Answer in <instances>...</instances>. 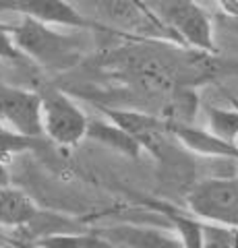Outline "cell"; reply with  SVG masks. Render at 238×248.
Returning a JSON list of instances; mask_svg holds the SVG:
<instances>
[{"label": "cell", "instance_id": "ba28073f", "mask_svg": "<svg viewBox=\"0 0 238 248\" xmlns=\"http://www.w3.org/2000/svg\"><path fill=\"white\" fill-rule=\"evenodd\" d=\"M174 141H178L189 153L203 155V157H226L238 159V145L224 141L209 128H197L190 122H172L168 120Z\"/></svg>", "mask_w": 238, "mask_h": 248}, {"label": "cell", "instance_id": "277c9868", "mask_svg": "<svg viewBox=\"0 0 238 248\" xmlns=\"http://www.w3.org/2000/svg\"><path fill=\"white\" fill-rule=\"evenodd\" d=\"M187 209L199 219L222 223L238 211V176H216L197 182L187 192Z\"/></svg>", "mask_w": 238, "mask_h": 248}, {"label": "cell", "instance_id": "4fadbf2b", "mask_svg": "<svg viewBox=\"0 0 238 248\" xmlns=\"http://www.w3.org/2000/svg\"><path fill=\"white\" fill-rule=\"evenodd\" d=\"M209 130L222 137L224 141L238 145V104L234 108H207Z\"/></svg>", "mask_w": 238, "mask_h": 248}, {"label": "cell", "instance_id": "8fae6325", "mask_svg": "<svg viewBox=\"0 0 238 248\" xmlns=\"http://www.w3.org/2000/svg\"><path fill=\"white\" fill-rule=\"evenodd\" d=\"M151 209H156L170 223V228L180 236L184 248H205L203 246V219H199L197 215L190 211H180L178 207L162 203V201H153L149 203Z\"/></svg>", "mask_w": 238, "mask_h": 248}, {"label": "cell", "instance_id": "5bb4252c", "mask_svg": "<svg viewBox=\"0 0 238 248\" xmlns=\"http://www.w3.org/2000/svg\"><path fill=\"white\" fill-rule=\"evenodd\" d=\"M42 145H44V137H29L11 128H0V159L2 161L13 157V155L35 151Z\"/></svg>", "mask_w": 238, "mask_h": 248}, {"label": "cell", "instance_id": "7a4b0ae2", "mask_svg": "<svg viewBox=\"0 0 238 248\" xmlns=\"http://www.w3.org/2000/svg\"><path fill=\"white\" fill-rule=\"evenodd\" d=\"M153 11L172 40H178L197 52H218L211 15L199 2L195 0H158Z\"/></svg>", "mask_w": 238, "mask_h": 248}, {"label": "cell", "instance_id": "d6986e66", "mask_svg": "<svg viewBox=\"0 0 238 248\" xmlns=\"http://www.w3.org/2000/svg\"><path fill=\"white\" fill-rule=\"evenodd\" d=\"M0 128H6V126H4V124H2V120H0Z\"/></svg>", "mask_w": 238, "mask_h": 248}, {"label": "cell", "instance_id": "3957f363", "mask_svg": "<svg viewBox=\"0 0 238 248\" xmlns=\"http://www.w3.org/2000/svg\"><path fill=\"white\" fill-rule=\"evenodd\" d=\"M42 93L44 137L58 147H75L87 139L89 118L63 89L46 87Z\"/></svg>", "mask_w": 238, "mask_h": 248}, {"label": "cell", "instance_id": "e0dca14e", "mask_svg": "<svg viewBox=\"0 0 238 248\" xmlns=\"http://www.w3.org/2000/svg\"><path fill=\"white\" fill-rule=\"evenodd\" d=\"M218 6L224 11L228 17H232L238 21V0H216Z\"/></svg>", "mask_w": 238, "mask_h": 248}, {"label": "cell", "instance_id": "9a60e30c", "mask_svg": "<svg viewBox=\"0 0 238 248\" xmlns=\"http://www.w3.org/2000/svg\"><path fill=\"white\" fill-rule=\"evenodd\" d=\"M203 246L205 248H238V228L203 219Z\"/></svg>", "mask_w": 238, "mask_h": 248}, {"label": "cell", "instance_id": "7c38bea8", "mask_svg": "<svg viewBox=\"0 0 238 248\" xmlns=\"http://www.w3.org/2000/svg\"><path fill=\"white\" fill-rule=\"evenodd\" d=\"M35 248H118L108 238L97 234L95 230L87 232H58V234L42 236L33 242Z\"/></svg>", "mask_w": 238, "mask_h": 248}, {"label": "cell", "instance_id": "9c48e42d", "mask_svg": "<svg viewBox=\"0 0 238 248\" xmlns=\"http://www.w3.org/2000/svg\"><path fill=\"white\" fill-rule=\"evenodd\" d=\"M87 139H91L94 143L106 147V149H112L125 157L130 159H139L141 153L145 151L143 145L137 141V139L127 133L122 126H118L116 122H112L110 118H95L89 120V128H87Z\"/></svg>", "mask_w": 238, "mask_h": 248}, {"label": "cell", "instance_id": "8992f818", "mask_svg": "<svg viewBox=\"0 0 238 248\" xmlns=\"http://www.w3.org/2000/svg\"><path fill=\"white\" fill-rule=\"evenodd\" d=\"M0 13H15L21 17H29L48 25H63L73 29H95V31H110L114 29L94 25L75 4L68 0H0Z\"/></svg>", "mask_w": 238, "mask_h": 248}, {"label": "cell", "instance_id": "2e32d148", "mask_svg": "<svg viewBox=\"0 0 238 248\" xmlns=\"http://www.w3.org/2000/svg\"><path fill=\"white\" fill-rule=\"evenodd\" d=\"M25 58L27 56L17 48L11 31L6 29V23H0V60L13 62V64H21Z\"/></svg>", "mask_w": 238, "mask_h": 248}, {"label": "cell", "instance_id": "ffe728a7", "mask_svg": "<svg viewBox=\"0 0 238 248\" xmlns=\"http://www.w3.org/2000/svg\"><path fill=\"white\" fill-rule=\"evenodd\" d=\"M234 29H236V33H238V25H236V27H234Z\"/></svg>", "mask_w": 238, "mask_h": 248}, {"label": "cell", "instance_id": "ac0fdd59", "mask_svg": "<svg viewBox=\"0 0 238 248\" xmlns=\"http://www.w3.org/2000/svg\"><path fill=\"white\" fill-rule=\"evenodd\" d=\"M11 184V176H9V168L2 159H0V186H9Z\"/></svg>", "mask_w": 238, "mask_h": 248}, {"label": "cell", "instance_id": "52a82bcc", "mask_svg": "<svg viewBox=\"0 0 238 248\" xmlns=\"http://www.w3.org/2000/svg\"><path fill=\"white\" fill-rule=\"evenodd\" d=\"M118 248H184L180 236L170 228L143 226V223H114L94 228Z\"/></svg>", "mask_w": 238, "mask_h": 248}, {"label": "cell", "instance_id": "30bf717a", "mask_svg": "<svg viewBox=\"0 0 238 248\" xmlns=\"http://www.w3.org/2000/svg\"><path fill=\"white\" fill-rule=\"evenodd\" d=\"M40 215L35 201L15 186H0V226L27 228Z\"/></svg>", "mask_w": 238, "mask_h": 248}, {"label": "cell", "instance_id": "5b68a950", "mask_svg": "<svg viewBox=\"0 0 238 248\" xmlns=\"http://www.w3.org/2000/svg\"><path fill=\"white\" fill-rule=\"evenodd\" d=\"M0 120L6 128L21 135L44 137L42 93L0 83Z\"/></svg>", "mask_w": 238, "mask_h": 248}, {"label": "cell", "instance_id": "6da1fadb", "mask_svg": "<svg viewBox=\"0 0 238 248\" xmlns=\"http://www.w3.org/2000/svg\"><path fill=\"white\" fill-rule=\"evenodd\" d=\"M6 29L11 31L17 48L44 68L66 71L83 58V46L79 37L58 33L48 23L21 17V21L15 25L6 23Z\"/></svg>", "mask_w": 238, "mask_h": 248}]
</instances>
